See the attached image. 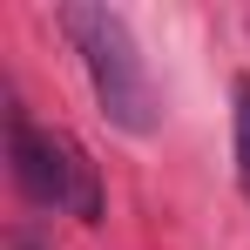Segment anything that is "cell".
I'll list each match as a JSON object with an SVG mask.
<instances>
[{
	"label": "cell",
	"instance_id": "277c9868",
	"mask_svg": "<svg viewBox=\"0 0 250 250\" xmlns=\"http://www.w3.org/2000/svg\"><path fill=\"white\" fill-rule=\"evenodd\" d=\"M21 250H34V244H21Z\"/></svg>",
	"mask_w": 250,
	"mask_h": 250
},
{
	"label": "cell",
	"instance_id": "7a4b0ae2",
	"mask_svg": "<svg viewBox=\"0 0 250 250\" xmlns=\"http://www.w3.org/2000/svg\"><path fill=\"white\" fill-rule=\"evenodd\" d=\"M7 163H14V183H21L27 203L68 209L75 223H102V176H95L82 142L47 135V128H34L14 108V122H7Z\"/></svg>",
	"mask_w": 250,
	"mask_h": 250
},
{
	"label": "cell",
	"instance_id": "3957f363",
	"mask_svg": "<svg viewBox=\"0 0 250 250\" xmlns=\"http://www.w3.org/2000/svg\"><path fill=\"white\" fill-rule=\"evenodd\" d=\"M237 176H244V189H250V75H237Z\"/></svg>",
	"mask_w": 250,
	"mask_h": 250
},
{
	"label": "cell",
	"instance_id": "6da1fadb",
	"mask_svg": "<svg viewBox=\"0 0 250 250\" xmlns=\"http://www.w3.org/2000/svg\"><path fill=\"white\" fill-rule=\"evenodd\" d=\"M61 34L82 47V68L95 82V102L102 115L122 128V135H156L163 108H156V88H149V68L135 54V34L115 7H88V0H68L61 7Z\"/></svg>",
	"mask_w": 250,
	"mask_h": 250
}]
</instances>
